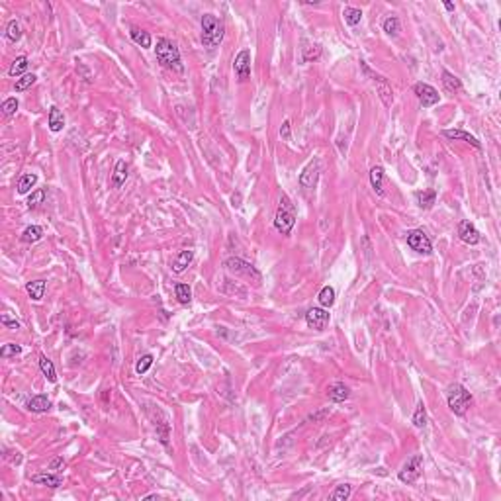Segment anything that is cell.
<instances>
[{
  "instance_id": "cell-29",
  "label": "cell",
  "mask_w": 501,
  "mask_h": 501,
  "mask_svg": "<svg viewBox=\"0 0 501 501\" xmlns=\"http://www.w3.org/2000/svg\"><path fill=\"white\" fill-rule=\"evenodd\" d=\"M317 300H319V304H321L323 307H331V305L335 304V288L323 286L321 292H319V296H317Z\"/></svg>"
},
{
  "instance_id": "cell-41",
  "label": "cell",
  "mask_w": 501,
  "mask_h": 501,
  "mask_svg": "<svg viewBox=\"0 0 501 501\" xmlns=\"http://www.w3.org/2000/svg\"><path fill=\"white\" fill-rule=\"evenodd\" d=\"M20 353H22V347H20V345H14V343H8V345H4V347L0 349V357L2 358L16 357Z\"/></svg>"
},
{
  "instance_id": "cell-18",
  "label": "cell",
  "mask_w": 501,
  "mask_h": 501,
  "mask_svg": "<svg viewBox=\"0 0 501 501\" xmlns=\"http://www.w3.org/2000/svg\"><path fill=\"white\" fill-rule=\"evenodd\" d=\"M32 482L37 483V485H47V487H59L63 483V478L57 476V474H36L32 476Z\"/></svg>"
},
{
  "instance_id": "cell-34",
  "label": "cell",
  "mask_w": 501,
  "mask_h": 501,
  "mask_svg": "<svg viewBox=\"0 0 501 501\" xmlns=\"http://www.w3.org/2000/svg\"><path fill=\"white\" fill-rule=\"evenodd\" d=\"M413 425H415L417 429H423V427L427 425V413H425V405H423V403H419L417 409H415V413H413Z\"/></svg>"
},
{
  "instance_id": "cell-42",
  "label": "cell",
  "mask_w": 501,
  "mask_h": 501,
  "mask_svg": "<svg viewBox=\"0 0 501 501\" xmlns=\"http://www.w3.org/2000/svg\"><path fill=\"white\" fill-rule=\"evenodd\" d=\"M43 200H45V190H36L32 196L28 198V208L32 210V208H37L39 204H43Z\"/></svg>"
},
{
  "instance_id": "cell-43",
  "label": "cell",
  "mask_w": 501,
  "mask_h": 501,
  "mask_svg": "<svg viewBox=\"0 0 501 501\" xmlns=\"http://www.w3.org/2000/svg\"><path fill=\"white\" fill-rule=\"evenodd\" d=\"M0 321H2V325H6L8 329H20V321L12 319V317H8V315H2V317H0Z\"/></svg>"
},
{
  "instance_id": "cell-19",
  "label": "cell",
  "mask_w": 501,
  "mask_h": 501,
  "mask_svg": "<svg viewBox=\"0 0 501 501\" xmlns=\"http://www.w3.org/2000/svg\"><path fill=\"white\" fill-rule=\"evenodd\" d=\"M370 184L374 188L378 196H384V169L382 166H372L370 169Z\"/></svg>"
},
{
  "instance_id": "cell-24",
  "label": "cell",
  "mask_w": 501,
  "mask_h": 501,
  "mask_svg": "<svg viewBox=\"0 0 501 501\" xmlns=\"http://www.w3.org/2000/svg\"><path fill=\"white\" fill-rule=\"evenodd\" d=\"M28 294H30V298L34 300V302H39L41 298H43V294H45V282L43 280H34V282H28Z\"/></svg>"
},
{
  "instance_id": "cell-11",
  "label": "cell",
  "mask_w": 501,
  "mask_h": 501,
  "mask_svg": "<svg viewBox=\"0 0 501 501\" xmlns=\"http://www.w3.org/2000/svg\"><path fill=\"white\" fill-rule=\"evenodd\" d=\"M233 71H235L237 78H239L241 82L249 80V76H251V51L249 49H243V51H239V53L235 55Z\"/></svg>"
},
{
  "instance_id": "cell-31",
  "label": "cell",
  "mask_w": 501,
  "mask_h": 501,
  "mask_svg": "<svg viewBox=\"0 0 501 501\" xmlns=\"http://www.w3.org/2000/svg\"><path fill=\"white\" fill-rule=\"evenodd\" d=\"M175 294H177V300H179L182 305L190 304V296H192V292H190V286L188 284H177L175 286Z\"/></svg>"
},
{
  "instance_id": "cell-7",
  "label": "cell",
  "mask_w": 501,
  "mask_h": 501,
  "mask_svg": "<svg viewBox=\"0 0 501 501\" xmlns=\"http://www.w3.org/2000/svg\"><path fill=\"white\" fill-rule=\"evenodd\" d=\"M225 269L229 270V272H233V274H239V276H245V278H253L257 284H259L261 278H263L261 272L255 269L251 263L243 261V259H235V257L227 259V261H225Z\"/></svg>"
},
{
  "instance_id": "cell-14",
  "label": "cell",
  "mask_w": 501,
  "mask_h": 501,
  "mask_svg": "<svg viewBox=\"0 0 501 501\" xmlns=\"http://www.w3.org/2000/svg\"><path fill=\"white\" fill-rule=\"evenodd\" d=\"M26 407H28L32 413H45V411H49L51 401H49V397H47V395L39 394V395H34L32 399H28Z\"/></svg>"
},
{
  "instance_id": "cell-15",
  "label": "cell",
  "mask_w": 501,
  "mask_h": 501,
  "mask_svg": "<svg viewBox=\"0 0 501 501\" xmlns=\"http://www.w3.org/2000/svg\"><path fill=\"white\" fill-rule=\"evenodd\" d=\"M327 395H329V399L331 401H335V403H341V401H345V399H349V395H351V390H349V386H345L343 382H335L329 390H327Z\"/></svg>"
},
{
  "instance_id": "cell-9",
  "label": "cell",
  "mask_w": 501,
  "mask_h": 501,
  "mask_svg": "<svg viewBox=\"0 0 501 501\" xmlns=\"http://www.w3.org/2000/svg\"><path fill=\"white\" fill-rule=\"evenodd\" d=\"M319 175H321V161L319 159H313L305 164V169L302 171L300 175V184L302 188L305 190H311L317 186V180H319Z\"/></svg>"
},
{
  "instance_id": "cell-36",
  "label": "cell",
  "mask_w": 501,
  "mask_h": 501,
  "mask_svg": "<svg viewBox=\"0 0 501 501\" xmlns=\"http://www.w3.org/2000/svg\"><path fill=\"white\" fill-rule=\"evenodd\" d=\"M6 37L10 41H18L20 37H22V26H20L18 20H10V24L6 28Z\"/></svg>"
},
{
  "instance_id": "cell-38",
  "label": "cell",
  "mask_w": 501,
  "mask_h": 501,
  "mask_svg": "<svg viewBox=\"0 0 501 501\" xmlns=\"http://www.w3.org/2000/svg\"><path fill=\"white\" fill-rule=\"evenodd\" d=\"M384 32L388 36H397L399 34V20L395 16H390V18L384 20Z\"/></svg>"
},
{
  "instance_id": "cell-13",
  "label": "cell",
  "mask_w": 501,
  "mask_h": 501,
  "mask_svg": "<svg viewBox=\"0 0 501 501\" xmlns=\"http://www.w3.org/2000/svg\"><path fill=\"white\" fill-rule=\"evenodd\" d=\"M458 237L464 241L466 245H478V243L482 241L480 231L474 227V223H470V221H466V219L458 223Z\"/></svg>"
},
{
  "instance_id": "cell-47",
  "label": "cell",
  "mask_w": 501,
  "mask_h": 501,
  "mask_svg": "<svg viewBox=\"0 0 501 501\" xmlns=\"http://www.w3.org/2000/svg\"><path fill=\"white\" fill-rule=\"evenodd\" d=\"M445 8H447L448 12H452V10H454V4H450V2H445Z\"/></svg>"
},
{
  "instance_id": "cell-33",
  "label": "cell",
  "mask_w": 501,
  "mask_h": 501,
  "mask_svg": "<svg viewBox=\"0 0 501 501\" xmlns=\"http://www.w3.org/2000/svg\"><path fill=\"white\" fill-rule=\"evenodd\" d=\"M351 491H353V489H351V485H349V483H341V485L335 487V491H333L329 497H331V499H335V501H347L349 497H351Z\"/></svg>"
},
{
  "instance_id": "cell-16",
  "label": "cell",
  "mask_w": 501,
  "mask_h": 501,
  "mask_svg": "<svg viewBox=\"0 0 501 501\" xmlns=\"http://www.w3.org/2000/svg\"><path fill=\"white\" fill-rule=\"evenodd\" d=\"M445 137H448V139H462V141L470 143L476 149H482V143L474 135H470L468 131H462V129H445Z\"/></svg>"
},
{
  "instance_id": "cell-28",
  "label": "cell",
  "mask_w": 501,
  "mask_h": 501,
  "mask_svg": "<svg viewBox=\"0 0 501 501\" xmlns=\"http://www.w3.org/2000/svg\"><path fill=\"white\" fill-rule=\"evenodd\" d=\"M131 39L137 43V45H141L143 49L147 47H151V36H149V32H145V30H139V28H131Z\"/></svg>"
},
{
  "instance_id": "cell-10",
  "label": "cell",
  "mask_w": 501,
  "mask_h": 501,
  "mask_svg": "<svg viewBox=\"0 0 501 501\" xmlns=\"http://www.w3.org/2000/svg\"><path fill=\"white\" fill-rule=\"evenodd\" d=\"M413 92H415L417 100L421 102V106L423 108L435 106V104L441 100V96H439L437 89H433V87L427 85V82H417V85L413 87Z\"/></svg>"
},
{
  "instance_id": "cell-3",
  "label": "cell",
  "mask_w": 501,
  "mask_h": 501,
  "mask_svg": "<svg viewBox=\"0 0 501 501\" xmlns=\"http://www.w3.org/2000/svg\"><path fill=\"white\" fill-rule=\"evenodd\" d=\"M447 401L450 411L458 417L466 415L468 407L472 405V394L466 390L462 384H450L447 388Z\"/></svg>"
},
{
  "instance_id": "cell-5",
  "label": "cell",
  "mask_w": 501,
  "mask_h": 501,
  "mask_svg": "<svg viewBox=\"0 0 501 501\" xmlns=\"http://www.w3.org/2000/svg\"><path fill=\"white\" fill-rule=\"evenodd\" d=\"M360 67H362V71L366 72V74L374 80L376 90H378V96L382 98L384 106L392 108V104H394V92H392V87H390L388 78H386V76H382V74H376L374 71H370V69H368V65H366L364 61H360Z\"/></svg>"
},
{
  "instance_id": "cell-26",
  "label": "cell",
  "mask_w": 501,
  "mask_h": 501,
  "mask_svg": "<svg viewBox=\"0 0 501 501\" xmlns=\"http://www.w3.org/2000/svg\"><path fill=\"white\" fill-rule=\"evenodd\" d=\"M39 368H41L43 376H45L49 382H57V374H55L53 362L45 357V355H41V357H39Z\"/></svg>"
},
{
  "instance_id": "cell-35",
  "label": "cell",
  "mask_w": 501,
  "mask_h": 501,
  "mask_svg": "<svg viewBox=\"0 0 501 501\" xmlns=\"http://www.w3.org/2000/svg\"><path fill=\"white\" fill-rule=\"evenodd\" d=\"M36 80H37V76L36 74H24V76H20V78H16V92H24V90H28L32 85H36Z\"/></svg>"
},
{
  "instance_id": "cell-4",
  "label": "cell",
  "mask_w": 501,
  "mask_h": 501,
  "mask_svg": "<svg viewBox=\"0 0 501 501\" xmlns=\"http://www.w3.org/2000/svg\"><path fill=\"white\" fill-rule=\"evenodd\" d=\"M294 225H296V206L292 204V200L286 194H282L280 196V208H278L276 217H274V227L282 235H290Z\"/></svg>"
},
{
  "instance_id": "cell-40",
  "label": "cell",
  "mask_w": 501,
  "mask_h": 501,
  "mask_svg": "<svg viewBox=\"0 0 501 501\" xmlns=\"http://www.w3.org/2000/svg\"><path fill=\"white\" fill-rule=\"evenodd\" d=\"M16 110H18V100H16V98H8V100L2 102V114H4L6 118L14 116Z\"/></svg>"
},
{
  "instance_id": "cell-6",
  "label": "cell",
  "mask_w": 501,
  "mask_h": 501,
  "mask_svg": "<svg viewBox=\"0 0 501 501\" xmlns=\"http://www.w3.org/2000/svg\"><path fill=\"white\" fill-rule=\"evenodd\" d=\"M421 470H423V456H421V454H415V456H411L405 464L401 466L397 478H399V482L409 485V483L417 482V478L421 476Z\"/></svg>"
},
{
  "instance_id": "cell-22",
  "label": "cell",
  "mask_w": 501,
  "mask_h": 501,
  "mask_svg": "<svg viewBox=\"0 0 501 501\" xmlns=\"http://www.w3.org/2000/svg\"><path fill=\"white\" fill-rule=\"evenodd\" d=\"M127 179V162L125 161H118L116 162V169H114V175H112V184L114 188H120L122 184Z\"/></svg>"
},
{
  "instance_id": "cell-39",
  "label": "cell",
  "mask_w": 501,
  "mask_h": 501,
  "mask_svg": "<svg viewBox=\"0 0 501 501\" xmlns=\"http://www.w3.org/2000/svg\"><path fill=\"white\" fill-rule=\"evenodd\" d=\"M151 364H153V355H143V357L137 360V364H135V372L139 376L145 374L151 368Z\"/></svg>"
},
{
  "instance_id": "cell-46",
  "label": "cell",
  "mask_w": 501,
  "mask_h": 501,
  "mask_svg": "<svg viewBox=\"0 0 501 501\" xmlns=\"http://www.w3.org/2000/svg\"><path fill=\"white\" fill-rule=\"evenodd\" d=\"M231 202H233V206H241V204H239V202H241V194H239V192H237V194H233Z\"/></svg>"
},
{
  "instance_id": "cell-12",
  "label": "cell",
  "mask_w": 501,
  "mask_h": 501,
  "mask_svg": "<svg viewBox=\"0 0 501 501\" xmlns=\"http://www.w3.org/2000/svg\"><path fill=\"white\" fill-rule=\"evenodd\" d=\"M305 323H307V327H311L315 331H323L329 325V313L321 307H311L305 313Z\"/></svg>"
},
{
  "instance_id": "cell-17",
  "label": "cell",
  "mask_w": 501,
  "mask_h": 501,
  "mask_svg": "<svg viewBox=\"0 0 501 501\" xmlns=\"http://www.w3.org/2000/svg\"><path fill=\"white\" fill-rule=\"evenodd\" d=\"M415 202L421 210H431L433 204L437 202V192L435 190H421V192H415Z\"/></svg>"
},
{
  "instance_id": "cell-2",
  "label": "cell",
  "mask_w": 501,
  "mask_h": 501,
  "mask_svg": "<svg viewBox=\"0 0 501 501\" xmlns=\"http://www.w3.org/2000/svg\"><path fill=\"white\" fill-rule=\"evenodd\" d=\"M155 53H157V59H159V63H161L164 69H171V71H177V72L184 71V65H182V59H180L179 47H177L171 39L161 37V39L157 41Z\"/></svg>"
},
{
  "instance_id": "cell-25",
  "label": "cell",
  "mask_w": 501,
  "mask_h": 501,
  "mask_svg": "<svg viewBox=\"0 0 501 501\" xmlns=\"http://www.w3.org/2000/svg\"><path fill=\"white\" fill-rule=\"evenodd\" d=\"M28 65H30V63H28V57H24V55H22V57H16V61H14V63L10 65V69H8V74H10V76H20V74L24 76V74H28V72H26Z\"/></svg>"
},
{
  "instance_id": "cell-45",
  "label": "cell",
  "mask_w": 501,
  "mask_h": 501,
  "mask_svg": "<svg viewBox=\"0 0 501 501\" xmlns=\"http://www.w3.org/2000/svg\"><path fill=\"white\" fill-rule=\"evenodd\" d=\"M65 466V460L63 458H53L51 462H49V470H59V468H63Z\"/></svg>"
},
{
  "instance_id": "cell-27",
  "label": "cell",
  "mask_w": 501,
  "mask_h": 501,
  "mask_svg": "<svg viewBox=\"0 0 501 501\" xmlns=\"http://www.w3.org/2000/svg\"><path fill=\"white\" fill-rule=\"evenodd\" d=\"M41 237H43V229L39 225H30V227H26V231L22 233L24 243H37Z\"/></svg>"
},
{
  "instance_id": "cell-8",
  "label": "cell",
  "mask_w": 501,
  "mask_h": 501,
  "mask_svg": "<svg viewBox=\"0 0 501 501\" xmlns=\"http://www.w3.org/2000/svg\"><path fill=\"white\" fill-rule=\"evenodd\" d=\"M405 239H407V245L415 253H419V255H431L433 253V243H431V239L423 229H413V231L407 233Z\"/></svg>"
},
{
  "instance_id": "cell-44",
  "label": "cell",
  "mask_w": 501,
  "mask_h": 501,
  "mask_svg": "<svg viewBox=\"0 0 501 501\" xmlns=\"http://www.w3.org/2000/svg\"><path fill=\"white\" fill-rule=\"evenodd\" d=\"M280 137H282L284 141L290 139V122H288V120L282 124V127H280Z\"/></svg>"
},
{
  "instance_id": "cell-23",
  "label": "cell",
  "mask_w": 501,
  "mask_h": 501,
  "mask_svg": "<svg viewBox=\"0 0 501 501\" xmlns=\"http://www.w3.org/2000/svg\"><path fill=\"white\" fill-rule=\"evenodd\" d=\"M443 85L448 92H460L462 90V82L456 74H452L450 71H443Z\"/></svg>"
},
{
  "instance_id": "cell-32",
  "label": "cell",
  "mask_w": 501,
  "mask_h": 501,
  "mask_svg": "<svg viewBox=\"0 0 501 501\" xmlns=\"http://www.w3.org/2000/svg\"><path fill=\"white\" fill-rule=\"evenodd\" d=\"M343 18H345V22L349 26H357V24H360V20H362V12L358 8H345L343 10Z\"/></svg>"
},
{
  "instance_id": "cell-37",
  "label": "cell",
  "mask_w": 501,
  "mask_h": 501,
  "mask_svg": "<svg viewBox=\"0 0 501 501\" xmlns=\"http://www.w3.org/2000/svg\"><path fill=\"white\" fill-rule=\"evenodd\" d=\"M319 55H321V47L317 45V43H313V45H307L302 49V57H304L305 63H309V61H315V59H319Z\"/></svg>"
},
{
  "instance_id": "cell-1",
  "label": "cell",
  "mask_w": 501,
  "mask_h": 501,
  "mask_svg": "<svg viewBox=\"0 0 501 501\" xmlns=\"http://www.w3.org/2000/svg\"><path fill=\"white\" fill-rule=\"evenodd\" d=\"M225 36V24L223 20L214 14H204L202 16V43L208 49H215Z\"/></svg>"
},
{
  "instance_id": "cell-20",
  "label": "cell",
  "mask_w": 501,
  "mask_h": 501,
  "mask_svg": "<svg viewBox=\"0 0 501 501\" xmlns=\"http://www.w3.org/2000/svg\"><path fill=\"white\" fill-rule=\"evenodd\" d=\"M192 259H194V251H180L179 253V257L175 259V263H173V270L177 272V274H180V272H184L186 270V267L192 263Z\"/></svg>"
},
{
  "instance_id": "cell-30",
  "label": "cell",
  "mask_w": 501,
  "mask_h": 501,
  "mask_svg": "<svg viewBox=\"0 0 501 501\" xmlns=\"http://www.w3.org/2000/svg\"><path fill=\"white\" fill-rule=\"evenodd\" d=\"M36 184H37V175H24L18 182V192L20 194H28Z\"/></svg>"
},
{
  "instance_id": "cell-21",
  "label": "cell",
  "mask_w": 501,
  "mask_h": 501,
  "mask_svg": "<svg viewBox=\"0 0 501 501\" xmlns=\"http://www.w3.org/2000/svg\"><path fill=\"white\" fill-rule=\"evenodd\" d=\"M63 127H65V116H63V112L57 106H51V110H49V129L57 133Z\"/></svg>"
}]
</instances>
